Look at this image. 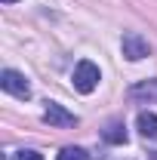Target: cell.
<instances>
[{
  "mask_svg": "<svg viewBox=\"0 0 157 160\" xmlns=\"http://www.w3.org/2000/svg\"><path fill=\"white\" fill-rule=\"evenodd\" d=\"M0 3H16V0H0Z\"/></svg>",
  "mask_w": 157,
  "mask_h": 160,
  "instance_id": "11",
  "label": "cell"
},
{
  "mask_svg": "<svg viewBox=\"0 0 157 160\" xmlns=\"http://www.w3.org/2000/svg\"><path fill=\"white\" fill-rule=\"evenodd\" d=\"M9 160H43V154H40V151H25V148H22V151H16Z\"/></svg>",
  "mask_w": 157,
  "mask_h": 160,
  "instance_id": "9",
  "label": "cell"
},
{
  "mask_svg": "<svg viewBox=\"0 0 157 160\" xmlns=\"http://www.w3.org/2000/svg\"><path fill=\"white\" fill-rule=\"evenodd\" d=\"M99 80H102V71H99L96 62H89V59L77 62V68H74V89H77V92L89 96L99 86Z\"/></svg>",
  "mask_w": 157,
  "mask_h": 160,
  "instance_id": "1",
  "label": "cell"
},
{
  "mask_svg": "<svg viewBox=\"0 0 157 160\" xmlns=\"http://www.w3.org/2000/svg\"><path fill=\"white\" fill-rule=\"evenodd\" d=\"M136 126H139V132H142L145 139H157V114L142 111V114L136 117Z\"/></svg>",
  "mask_w": 157,
  "mask_h": 160,
  "instance_id": "6",
  "label": "cell"
},
{
  "mask_svg": "<svg viewBox=\"0 0 157 160\" xmlns=\"http://www.w3.org/2000/svg\"><path fill=\"white\" fill-rule=\"evenodd\" d=\"M129 99H148V102H157V80H142L129 89Z\"/></svg>",
  "mask_w": 157,
  "mask_h": 160,
  "instance_id": "7",
  "label": "cell"
},
{
  "mask_svg": "<svg viewBox=\"0 0 157 160\" xmlns=\"http://www.w3.org/2000/svg\"><path fill=\"white\" fill-rule=\"evenodd\" d=\"M43 120H46L49 126H56V129H71V126H77V123H80V120H77V114L65 111V108H62V105H56V102H46Z\"/></svg>",
  "mask_w": 157,
  "mask_h": 160,
  "instance_id": "4",
  "label": "cell"
},
{
  "mask_svg": "<svg viewBox=\"0 0 157 160\" xmlns=\"http://www.w3.org/2000/svg\"><path fill=\"white\" fill-rule=\"evenodd\" d=\"M151 160H157V151H151Z\"/></svg>",
  "mask_w": 157,
  "mask_h": 160,
  "instance_id": "10",
  "label": "cell"
},
{
  "mask_svg": "<svg viewBox=\"0 0 157 160\" xmlns=\"http://www.w3.org/2000/svg\"><path fill=\"white\" fill-rule=\"evenodd\" d=\"M120 49H123V59H129V62H142V59L151 56V43L139 31H126L123 40H120Z\"/></svg>",
  "mask_w": 157,
  "mask_h": 160,
  "instance_id": "2",
  "label": "cell"
},
{
  "mask_svg": "<svg viewBox=\"0 0 157 160\" xmlns=\"http://www.w3.org/2000/svg\"><path fill=\"white\" fill-rule=\"evenodd\" d=\"M0 86H3V92H9L16 99H31V83L25 80V74L13 71V68H6L0 74Z\"/></svg>",
  "mask_w": 157,
  "mask_h": 160,
  "instance_id": "3",
  "label": "cell"
},
{
  "mask_svg": "<svg viewBox=\"0 0 157 160\" xmlns=\"http://www.w3.org/2000/svg\"><path fill=\"white\" fill-rule=\"evenodd\" d=\"M102 139L108 145H126V126H123V120H111L102 129Z\"/></svg>",
  "mask_w": 157,
  "mask_h": 160,
  "instance_id": "5",
  "label": "cell"
},
{
  "mask_svg": "<svg viewBox=\"0 0 157 160\" xmlns=\"http://www.w3.org/2000/svg\"><path fill=\"white\" fill-rule=\"evenodd\" d=\"M56 160H89V154L83 148H71L68 145V148H62L59 154H56Z\"/></svg>",
  "mask_w": 157,
  "mask_h": 160,
  "instance_id": "8",
  "label": "cell"
}]
</instances>
